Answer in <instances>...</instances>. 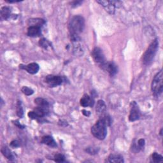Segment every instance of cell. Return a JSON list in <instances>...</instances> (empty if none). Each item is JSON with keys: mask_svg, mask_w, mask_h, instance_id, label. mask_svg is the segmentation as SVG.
<instances>
[{"mask_svg": "<svg viewBox=\"0 0 163 163\" xmlns=\"http://www.w3.org/2000/svg\"><path fill=\"white\" fill-rule=\"evenodd\" d=\"M84 26L85 20L82 16L75 15L71 18L68 25L71 41L76 42L80 40L79 35L82 32Z\"/></svg>", "mask_w": 163, "mask_h": 163, "instance_id": "1", "label": "cell"}, {"mask_svg": "<svg viewBox=\"0 0 163 163\" xmlns=\"http://www.w3.org/2000/svg\"><path fill=\"white\" fill-rule=\"evenodd\" d=\"M159 49V41L156 38L151 42L145 52L142 58L143 63L148 66L152 62Z\"/></svg>", "mask_w": 163, "mask_h": 163, "instance_id": "2", "label": "cell"}, {"mask_svg": "<svg viewBox=\"0 0 163 163\" xmlns=\"http://www.w3.org/2000/svg\"><path fill=\"white\" fill-rule=\"evenodd\" d=\"M107 125L103 119L100 117L96 123L91 127V133L97 139H104L107 135Z\"/></svg>", "mask_w": 163, "mask_h": 163, "instance_id": "3", "label": "cell"}, {"mask_svg": "<svg viewBox=\"0 0 163 163\" xmlns=\"http://www.w3.org/2000/svg\"><path fill=\"white\" fill-rule=\"evenodd\" d=\"M151 90L155 97H159L163 91L162 70L159 71L155 76L151 84Z\"/></svg>", "mask_w": 163, "mask_h": 163, "instance_id": "4", "label": "cell"}, {"mask_svg": "<svg viewBox=\"0 0 163 163\" xmlns=\"http://www.w3.org/2000/svg\"><path fill=\"white\" fill-rule=\"evenodd\" d=\"M96 2L103 6L106 12L112 15L114 14L116 7L122 5V3L118 1H102L101 0V1H96Z\"/></svg>", "mask_w": 163, "mask_h": 163, "instance_id": "5", "label": "cell"}, {"mask_svg": "<svg viewBox=\"0 0 163 163\" xmlns=\"http://www.w3.org/2000/svg\"><path fill=\"white\" fill-rule=\"evenodd\" d=\"M91 55L95 62L98 64L99 66L106 62L103 50L100 47H95L91 52Z\"/></svg>", "mask_w": 163, "mask_h": 163, "instance_id": "6", "label": "cell"}, {"mask_svg": "<svg viewBox=\"0 0 163 163\" xmlns=\"http://www.w3.org/2000/svg\"><path fill=\"white\" fill-rule=\"evenodd\" d=\"M45 82L49 85L50 88H55V87L61 85L63 82L64 79L62 77L56 75H48L45 78Z\"/></svg>", "mask_w": 163, "mask_h": 163, "instance_id": "7", "label": "cell"}, {"mask_svg": "<svg viewBox=\"0 0 163 163\" xmlns=\"http://www.w3.org/2000/svg\"><path fill=\"white\" fill-rule=\"evenodd\" d=\"M130 106H131V110L129 115V120L131 122H135L140 118V110L136 101H132L130 104Z\"/></svg>", "mask_w": 163, "mask_h": 163, "instance_id": "8", "label": "cell"}, {"mask_svg": "<svg viewBox=\"0 0 163 163\" xmlns=\"http://www.w3.org/2000/svg\"><path fill=\"white\" fill-rule=\"evenodd\" d=\"M103 70L107 72L112 77L117 74L118 72V68L117 65L113 62L106 61L100 66Z\"/></svg>", "mask_w": 163, "mask_h": 163, "instance_id": "9", "label": "cell"}, {"mask_svg": "<svg viewBox=\"0 0 163 163\" xmlns=\"http://www.w3.org/2000/svg\"><path fill=\"white\" fill-rule=\"evenodd\" d=\"M19 68L20 69L26 70L29 73L32 74V75L37 73L38 71H39V69H40L39 65L35 62L30 63V64L26 65H26H23V64H20Z\"/></svg>", "mask_w": 163, "mask_h": 163, "instance_id": "10", "label": "cell"}, {"mask_svg": "<svg viewBox=\"0 0 163 163\" xmlns=\"http://www.w3.org/2000/svg\"><path fill=\"white\" fill-rule=\"evenodd\" d=\"M94 104V100L92 97L88 94H84L80 100V105L83 107H92Z\"/></svg>", "mask_w": 163, "mask_h": 163, "instance_id": "11", "label": "cell"}, {"mask_svg": "<svg viewBox=\"0 0 163 163\" xmlns=\"http://www.w3.org/2000/svg\"><path fill=\"white\" fill-rule=\"evenodd\" d=\"M106 111V106L105 103L103 100H99L97 102L96 106V114L100 117L104 115Z\"/></svg>", "mask_w": 163, "mask_h": 163, "instance_id": "12", "label": "cell"}, {"mask_svg": "<svg viewBox=\"0 0 163 163\" xmlns=\"http://www.w3.org/2000/svg\"><path fill=\"white\" fill-rule=\"evenodd\" d=\"M45 24V20H43L40 18H33L28 20V24L29 26H37L41 28L43 25Z\"/></svg>", "mask_w": 163, "mask_h": 163, "instance_id": "13", "label": "cell"}, {"mask_svg": "<svg viewBox=\"0 0 163 163\" xmlns=\"http://www.w3.org/2000/svg\"><path fill=\"white\" fill-rule=\"evenodd\" d=\"M41 142L43 144H45L52 148H55L58 146L56 142H55V140H54V139L50 136H43L41 138Z\"/></svg>", "mask_w": 163, "mask_h": 163, "instance_id": "14", "label": "cell"}, {"mask_svg": "<svg viewBox=\"0 0 163 163\" xmlns=\"http://www.w3.org/2000/svg\"><path fill=\"white\" fill-rule=\"evenodd\" d=\"M28 35L30 37H37L41 35V28L29 26L28 29Z\"/></svg>", "mask_w": 163, "mask_h": 163, "instance_id": "15", "label": "cell"}, {"mask_svg": "<svg viewBox=\"0 0 163 163\" xmlns=\"http://www.w3.org/2000/svg\"><path fill=\"white\" fill-rule=\"evenodd\" d=\"M123 157L121 155L111 154L108 157L106 162H115V163H121L124 162Z\"/></svg>", "mask_w": 163, "mask_h": 163, "instance_id": "16", "label": "cell"}, {"mask_svg": "<svg viewBox=\"0 0 163 163\" xmlns=\"http://www.w3.org/2000/svg\"><path fill=\"white\" fill-rule=\"evenodd\" d=\"M2 154L8 159L10 160V161H13L14 159V156L13 154V153L11 152V150H10V148L8 147H7L6 146L3 147L2 148Z\"/></svg>", "mask_w": 163, "mask_h": 163, "instance_id": "17", "label": "cell"}, {"mask_svg": "<svg viewBox=\"0 0 163 163\" xmlns=\"http://www.w3.org/2000/svg\"><path fill=\"white\" fill-rule=\"evenodd\" d=\"M11 8L8 6H3L1 9V17L2 19L5 20H7L10 17L12 16V14H11Z\"/></svg>", "mask_w": 163, "mask_h": 163, "instance_id": "18", "label": "cell"}, {"mask_svg": "<svg viewBox=\"0 0 163 163\" xmlns=\"http://www.w3.org/2000/svg\"><path fill=\"white\" fill-rule=\"evenodd\" d=\"M35 103L40 107L42 108H49V103L47 101H46L45 99L41 98V97H37L35 100Z\"/></svg>", "mask_w": 163, "mask_h": 163, "instance_id": "19", "label": "cell"}, {"mask_svg": "<svg viewBox=\"0 0 163 163\" xmlns=\"http://www.w3.org/2000/svg\"><path fill=\"white\" fill-rule=\"evenodd\" d=\"M163 161V157L157 153V152H154L152 154V157H151V161L153 162H161Z\"/></svg>", "mask_w": 163, "mask_h": 163, "instance_id": "20", "label": "cell"}, {"mask_svg": "<svg viewBox=\"0 0 163 163\" xmlns=\"http://www.w3.org/2000/svg\"><path fill=\"white\" fill-rule=\"evenodd\" d=\"M17 115L20 117L23 118V115H24V111H23V108L22 106V103L21 101H18L17 103Z\"/></svg>", "mask_w": 163, "mask_h": 163, "instance_id": "21", "label": "cell"}, {"mask_svg": "<svg viewBox=\"0 0 163 163\" xmlns=\"http://www.w3.org/2000/svg\"><path fill=\"white\" fill-rule=\"evenodd\" d=\"M85 150L87 153H88L91 155H96V154L98 153L99 148L94 147H89L88 148H86Z\"/></svg>", "mask_w": 163, "mask_h": 163, "instance_id": "22", "label": "cell"}, {"mask_svg": "<svg viewBox=\"0 0 163 163\" xmlns=\"http://www.w3.org/2000/svg\"><path fill=\"white\" fill-rule=\"evenodd\" d=\"M131 151L133 152H135V153H138L140 150H142L138 145L136 139H134V141L133 142V144H132V146H131Z\"/></svg>", "mask_w": 163, "mask_h": 163, "instance_id": "23", "label": "cell"}, {"mask_svg": "<svg viewBox=\"0 0 163 163\" xmlns=\"http://www.w3.org/2000/svg\"><path fill=\"white\" fill-rule=\"evenodd\" d=\"M39 44H40V47H43V49H47L48 48V47L50 45V43H49V41L47 40H46L45 38L40 39V40L39 41Z\"/></svg>", "mask_w": 163, "mask_h": 163, "instance_id": "24", "label": "cell"}, {"mask_svg": "<svg viewBox=\"0 0 163 163\" xmlns=\"http://www.w3.org/2000/svg\"><path fill=\"white\" fill-rule=\"evenodd\" d=\"M54 160L56 162H65V157L61 154H56L54 155Z\"/></svg>", "mask_w": 163, "mask_h": 163, "instance_id": "25", "label": "cell"}, {"mask_svg": "<svg viewBox=\"0 0 163 163\" xmlns=\"http://www.w3.org/2000/svg\"><path fill=\"white\" fill-rule=\"evenodd\" d=\"M21 91L26 96H31L34 93L33 90L31 88H28V87H26V86H24L23 88H22Z\"/></svg>", "mask_w": 163, "mask_h": 163, "instance_id": "26", "label": "cell"}, {"mask_svg": "<svg viewBox=\"0 0 163 163\" xmlns=\"http://www.w3.org/2000/svg\"><path fill=\"white\" fill-rule=\"evenodd\" d=\"M10 146L12 148H17V147H20V143L18 142L17 140H14V141H12V142L10 143Z\"/></svg>", "mask_w": 163, "mask_h": 163, "instance_id": "27", "label": "cell"}, {"mask_svg": "<svg viewBox=\"0 0 163 163\" xmlns=\"http://www.w3.org/2000/svg\"><path fill=\"white\" fill-rule=\"evenodd\" d=\"M137 143H138V145L139 146V147L142 149H143V148L144 147L145 144V141L144 139L141 138V139L137 140Z\"/></svg>", "mask_w": 163, "mask_h": 163, "instance_id": "28", "label": "cell"}, {"mask_svg": "<svg viewBox=\"0 0 163 163\" xmlns=\"http://www.w3.org/2000/svg\"><path fill=\"white\" fill-rule=\"evenodd\" d=\"M83 2H81V1H77V2H73L71 3V6L72 7H77L78 6H80L82 3Z\"/></svg>", "mask_w": 163, "mask_h": 163, "instance_id": "29", "label": "cell"}, {"mask_svg": "<svg viewBox=\"0 0 163 163\" xmlns=\"http://www.w3.org/2000/svg\"><path fill=\"white\" fill-rule=\"evenodd\" d=\"M14 124H15L16 126H17V127H18L19 128H20V129H24V126H23V125H21V124L19 123V122L18 121H14Z\"/></svg>", "mask_w": 163, "mask_h": 163, "instance_id": "30", "label": "cell"}, {"mask_svg": "<svg viewBox=\"0 0 163 163\" xmlns=\"http://www.w3.org/2000/svg\"><path fill=\"white\" fill-rule=\"evenodd\" d=\"M82 112L83 115L86 116V117H89L90 115H91V112L89 111H87L85 110H82Z\"/></svg>", "mask_w": 163, "mask_h": 163, "instance_id": "31", "label": "cell"}, {"mask_svg": "<svg viewBox=\"0 0 163 163\" xmlns=\"http://www.w3.org/2000/svg\"><path fill=\"white\" fill-rule=\"evenodd\" d=\"M6 2H7L8 3H14L20 2V1H6Z\"/></svg>", "mask_w": 163, "mask_h": 163, "instance_id": "32", "label": "cell"}, {"mask_svg": "<svg viewBox=\"0 0 163 163\" xmlns=\"http://www.w3.org/2000/svg\"><path fill=\"white\" fill-rule=\"evenodd\" d=\"M162 129H161V131H160V135H161V136L162 135Z\"/></svg>", "mask_w": 163, "mask_h": 163, "instance_id": "33", "label": "cell"}]
</instances>
